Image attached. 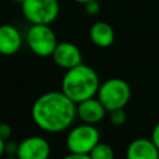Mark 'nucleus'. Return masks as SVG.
<instances>
[{
	"mask_svg": "<svg viewBox=\"0 0 159 159\" xmlns=\"http://www.w3.org/2000/svg\"><path fill=\"white\" fill-rule=\"evenodd\" d=\"M31 117L40 129L47 133H61L73 123L77 108L62 91H50L35 99Z\"/></svg>",
	"mask_w": 159,
	"mask_h": 159,
	"instance_id": "1",
	"label": "nucleus"
},
{
	"mask_svg": "<svg viewBox=\"0 0 159 159\" xmlns=\"http://www.w3.org/2000/svg\"><path fill=\"white\" fill-rule=\"evenodd\" d=\"M99 84L97 72L91 66L80 63L66 70L61 81V91L77 104L82 101L96 97Z\"/></svg>",
	"mask_w": 159,
	"mask_h": 159,
	"instance_id": "2",
	"label": "nucleus"
},
{
	"mask_svg": "<svg viewBox=\"0 0 159 159\" xmlns=\"http://www.w3.org/2000/svg\"><path fill=\"white\" fill-rule=\"evenodd\" d=\"M132 96L129 84L118 77L108 78L102 84H99L97 98L104 106L107 112L124 108Z\"/></svg>",
	"mask_w": 159,
	"mask_h": 159,
	"instance_id": "3",
	"label": "nucleus"
},
{
	"mask_svg": "<svg viewBox=\"0 0 159 159\" xmlns=\"http://www.w3.org/2000/svg\"><path fill=\"white\" fill-rule=\"evenodd\" d=\"M21 11L31 24L50 25L60 12L57 0H21Z\"/></svg>",
	"mask_w": 159,
	"mask_h": 159,
	"instance_id": "4",
	"label": "nucleus"
},
{
	"mask_svg": "<svg viewBox=\"0 0 159 159\" xmlns=\"http://www.w3.org/2000/svg\"><path fill=\"white\" fill-rule=\"evenodd\" d=\"M99 143V132L93 124L82 123L72 128L66 138V147L70 153L89 154Z\"/></svg>",
	"mask_w": 159,
	"mask_h": 159,
	"instance_id": "5",
	"label": "nucleus"
},
{
	"mask_svg": "<svg viewBox=\"0 0 159 159\" xmlns=\"http://www.w3.org/2000/svg\"><path fill=\"white\" fill-rule=\"evenodd\" d=\"M26 41L30 50L40 57L52 56L58 43L53 30L48 25L42 24H32L27 31Z\"/></svg>",
	"mask_w": 159,
	"mask_h": 159,
	"instance_id": "6",
	"label": "nucleus"
},
{
	"mask_svg": "<svg viewBox=\"0 0 159 159\" xmlns=\"http://www.w3.org/2000/svg\"><path fill=\"white\" fill-rule=\"evenodd\" d=\"M51 154L50 143L40 135H32L19 143L16 155L19 159H48Z\"/></svg>",
	"mask_w": 159,
	"mask_h": 159,
	"instance_id": "7",
	"label": "nucleus"
},
{
	"mask_svg": "<svg viewBox=\"0 0 159 159\" xmlns=\"http://www.w3.org/2000/svg\"><path fill=\"white\" fill-rule=\"evenodd\" d=\"M52 58L58 67L65 68V70H70L82 63V53L80 48L75 43L68 42V41L57 43L52 53Z\"/></svg>",
	"mask_w": 159,
	"mask_h": 159,
	"instance_id": "8",
	"label": "nucleus"
},
{
	"mask_svg": "<svg viewBox=\"0 0 159 159\" xmlns=\"http://www.w3.org/2000/svg\"><path fill=\"white\" fill-rule=\"evenodd\" d=\"M77 108V117L83 122L88 124H97L99 123L107 113V109L101 103V101L96 97H92L89 99L82 101L76 104Z\"/></svg>",
	"mask_w": 159,
	"mask_h": 159,
	"instance_id": "9",
	"label": "nucleus"
},
{
	"mask_svg": "<svg viewBox=\"0 0 159 159\" xmlns=\"http://www.w3.org/2000/svg\"><path fill=\"white\" fill-rule=\"evenodd\" d=\"M22 45V37L20 31L10 25H0V55L11 56L15 55Z\"/></svg>",
	"mask_w": 159,
	"mask_h": 159,
	"instance_id": "10",
	"label": "nucleus"
},
{
	"mask_svg": "<svg viewBox=\"0 0 159 159\" xmlns=\"http://www.w3.org/2000/svg\"><path fill=\"white\" fill-rule=\"evenodd\" d=\"M125 157L127 159H159V149L152 139L137 138L127 147Z\"/></svg>",
	"mask_w": 159,
	"mask_h": 159,
	"instance_id": "11",
	"label": "nucleus"
},
{
	"mask_svg": "<svg viewBox=\"0 0 159 159\" xmlns=\"http://www.w3.org/2000/svg\"><path fill=\"white\" fill-rule=\"evenodd\" d=\"M89 39L98 47H109L114 42V30L108 22L97 21L89 29Z\"/></svg>",
	"mask_w": 159,
	"mask_h": 159,
	"instance_id": "12",
	"label": "nucleus"
},
{
	"mask_svg": "<svg viewBox=\"0 0 159 159\" xmlns=\"http://www.w3.org/2000/svg\"><path fill=\"white\" fill-rule=\"evenodd\" d=\"M91 159H114V152L109 144L98 143L89 152Z\"/></svg>",
	"mask_w": 159,
	"mask_h": 159,
	"instance_id": "13",
	"label": "nucleus"
},
{
	"mask_svg": "<svg viewBox=\"0 0 159 159\" xmlns=\"http://www.w3.org/2000/svg\"><path fill=\"white\" fill-rule=\"evenodd\" d=\"M125 119H127V114H125L124 108H119V109H114L109 112V122L113 125H122L124 124Z\"/></svg>",
	"mask_w": 159,
	"mask_h": 159,
	"instance_id": "14",
	"label": "nucleus"
},
{
	"mask_svg": "<svg viewBox=\"0 0 159 159\" xmlns=\"http://www.w3.org/2000/svg\"><path fill=\"white\" fill-rule=\"evenodd\" d=\"M101 10V6H99V2L97 0H92L87 4H84V11L88 14V15H97Z\"/></svg>",
	"mask_w": 159,
	"mask_h": 159,
	"instance_id": "15",
	"label": "nucleus"
},
{
	"mask_svg": "<svg viewBox=\"0 0 159 159\" xmlns=\"http://www.w3.org/2000/svg\"><path fill=\"white\" fill-rule=\"evenodd\" d=\"M11 133H12V128L9 123H5V122L0 123V138L6 140L11 137Z\"/></svg>",
	"mask_w": 159,
	"mask_h": 159,
	"instance_id": "16",
	"label": "nucleus"
},
{
	"mask_svg": "<svg viewBox=\"0 0 159 159\" xmlns=\"http://www.w3.org/2000/svg\"><path fill=\"white\" fill-rule=\"evenodd\" d=\"M19 144L15 142H6L5 143V153L9 155H16Z\"/></svg>",
	"mask_w": 159,
	"mask_h": 159,
	"instance_id": "17",
	"label": "nucleus"
},
{
	"mask_svg": "<svg viewBox=\"0 0 159 159\" xmlns=\"http://www.w3.org/2000/svg\"><path fill=\"white\" fill-rule=\"evenodd\" d=\"M150 139L153 140V143L157 145V148L159 149V122L154 125V128H153V130H152V137H150Z\"/></svg>",
	"mask_w": 159,
	"mask_h": 159,
	"instance_id": "18",
	"label": "nucleus"
},
{
	"mask_svg": "<svg viewBox=\"0 0 159 159\" xmlns=\"http://www.w3.org/2000/svg\"><path fill=\"white\" fill-rule=\"evenodd\" d=\"M62 159H91L89 154H78V153H68Z\"/></svg>",
	"mask_w": 159,
	"mask_h": 159,
	"instance_id": "19",
	"label": "nucleus"
},
{
	"mask_svg": "<svg viewBox=\"0 0 159 159\" xmlns=\"http://www.w3.org/2000/svg\"><path fill=\"white\" fill-rule=\"evenodd\" d=\"M5 140L2 139V138H0V158L4 155V153H5Z\"/></svg>",
	"mask_w": 159,
	"mask_h": 159,
	"instance_id": "20",
	"label": "nucleus"
},
{
	"mask_svg": "<svg viewBox=\"0 0 159 159\" xmlns=\"http://www.w3.org/2000/svg\"><path fill=\"white\" fill-rule=\"evenodd\" d=\"M73 1H76V2H78V4H87V2H89V1H92V0H73Z\"/></svg>",
	"mask_w": 159,
	"mask_h": 159,
	"instance_id": "21",
	"label": "nucleus"
},
{
	"mask_svg": "<svg viewBox=\"0 0 159 159\" xmlns=\"http://www.w3.org/2000/svg\"><path fill=\"white\" fill-rule=\"evenodd\" d=\"M6 159H19V157L17 155H9Z\"/></svg>",
	"mask_w": 159,
	"mask_h": 159,
	"instance_id": "22",
	"label": "nucleus"
}]
</instances>
